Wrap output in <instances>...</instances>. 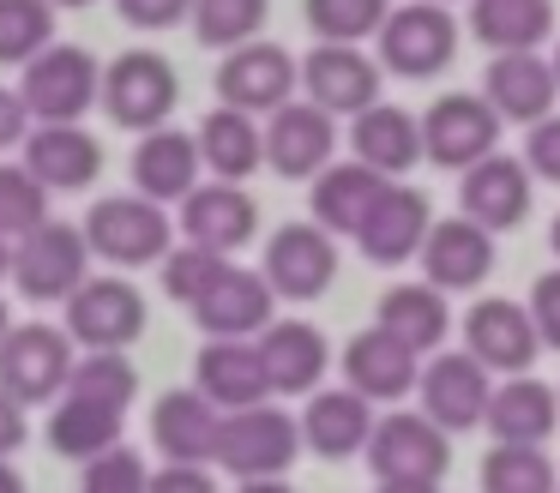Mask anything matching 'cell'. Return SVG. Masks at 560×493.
I'll list each match as a JSON object with an SVG mask.
<instances>
[{"label":"cell","instance_id":"cell-16","mask_svg":"<svg viewBox=\"0 0 560 493\" xmlns=\"http://www.w3.org/2000/svg\"><path fill=\"white\" fill-rule=\"evenodd\" d=\"M19 163L49 192H85L103 175V144L85 132V120H31Z\"/></svg>","mask_w":560,"mask_h":493},{"label":"cell","instance_id":"cell-3","mask_svg":"<svg viewBox=\"0 0 560 493\" xmlns=\"http://www.w3.org/2000/svg\"><path fill=\"white\" fill-rule=\"evenodd\" d=\"M85 240H91V259L115 265V271H139V265H158L175 240V216L163 211L158 199L145 192H109L85 211Z\"/></svg>","mask_w":560,"mask_h":493},{"label":"cell","instance_id":"cell-42","mask_svg":"<svg viewBox=\"0 0 560 493\" xmlns=\"http://www.w3.org/2000/svg\"><path fill=\"white\" fill-rule=\"evenodd\" d=\"M319 43H368L386 24L392 0H302Z\"/></svg>","mask_w":560,"mask_h":493},{"label":"cell","instance_id":"cell-47","mask_svg":"<svg viewBox=\"0 0 560 493\" xmlns=\"http://www.w3.org/2000/svg\"><path fill=\"white\" fill-rule=\"evenodd\" d=\"M530 319H536V337H542V349H560V265L555 271H542L530 283Z\"/></svg>","mask_w":560,"mask_h":493},{"label":"cell","instance_id":"cell-31","mask_svg":"<svg viewBox=\"0 0 560 493\" xmlns=\"http://www.w3.org/2000/svg\"><path fill=\"white\" fill-rule=\"evenodd\" d=\"M386 192V175L380 168H368L362 156H331L326 168L314 175V192H307V204H314V223L319 228H331V235H355L362 228V216H368V204Z\"/></svg>","mask_w":560,"mask_h":493},{"label":"cell","instance_id":"cell-41","mask_svg":"<svg viewBox=\"0 0 560 493\" xmlns=\"http://www.w3.org/2000/svg\"><path fill=\"white\" fill-rule=\"evenodd\" d=\"M55 43V0H0V67H25Z\"/></svg>","mask_w":560,"mask_h":493},{"label":"cell","instance_id":"cell-48","mask_svg":"<svg viewBox=\"0 0 560 493\" xmlns=\"http://www.w3.org/2000/svg\"><path fill=\"white\" fill-rule=\"evenodd\" d=\"M187 7H194V0H115V12H121L133 31H175V24L187 19Z\"/></svg>","mask_w":560,"mask_h":493},{"label":"cell","instance_id":"cell-4","mask_svg":"<svg viewBox=\"0 0 560 493\" xmlns=\"http://www.w3.org/2000/svg\"><path fill=\"white\" fill-rule=\"evenodd\" d=\"M374 60L392 79H434L458 60V19L446 12V0H410L392 7L386 24L374 31Z\"/></svg>","mask_w":560,"mask_h":493},{"label":"cell","instance_id":"cell-23","mask_svg":"<svg viewBox=\"0 0 560 493\" xmlns=\"http://www.w3.org/2000/svg\"><path fill=\"white\" fill-rule=\"evenodd\" d=\"M428 223H434V211H428V192L422 187H404V180H386V192H380L374 204H368L362 228H355V247H362L368 265H410L416 247H422Z\"/></svg>","mask_w":560,"mask_h":493},{"label":"cell","instance_id":"cell-43","mask_svg":"<svg viewBox=\"0 0 560 493\" xmlns=\"http://www.w3.org/2000/svg\"><path fill=\"white\" fill-rule=\"evenodd\" d=\"M49 216V187L31 175L25 163H0V235L19 240Z\"/></svg>","mask_w":560,"mask_h":493},{"label":"cell","instance_id":"cell-44","mask_svg":"<svg viewBox=\"0 0 560 493\" xmlns=\"http://www.w3.org/2000/svg\"><path fill=\"white\" fill-rule=\"evenodd\" d=\"M145 481H151V469H145V457H139L127 439L103 445L97 457L79 463V488L85 493H145Z\"/></svg>","mask_w":560,"mask_h":493},{"label":"cell","instance_id":"cell-21","mask_svg":"<svg viewBox=\"0 0 560 493\" xmlns=\"http://www.w3.org/2000/svg\"><path fill=\"white\" fill-rule=\"evenodd\" d=\"M254 343H259V361H266L271 397H307L314 385H326L331 337L319 331L314 319H295V313H290V319H271Z\"/></svg>","mask_w":560,"mask_h":493},{"label":"cell","instance_id":"cell-18","mask_svg":"<svg viewBox=\"0 0 560 493\" xmlns=\"http://www.w3.org/2000/svg\"><path fill=\"white\" fill-rule=\"evenodd\" d=\"M175 204H182L175 228H182L187 240L218 247V253H242L247 240L259 235V204L242 180H194Z\"/></svg>","mask_w":560,"mask_h":493},{"label":"cell","instance_id":"cell-35","mask_svg":"<svg viewBox=\"0 0 560 493\" xmlns=\"http://www.w3.org/2000/svg\"><path fill=\"white\" fill-rule=\"evenodd\" d=\"M127 439V409H109V403H91V397H73L61 391L49 409V445L55 457H67V463H85V457H97L103 445Z\"/></svg>","mask_w":560,"mask_h":493},{"label":"cell","instance_id":"cell-56","mask_svg":"<svg viewBox=\"0 0 560 493\" xmlns=\"http://www.w3.org/2000/svg\"><path fill=\"white\" fill-rule=\"evenodd\" d=\"M446 7H452V0H446Z\"/></svg>","mask_w":560,"mask_h":493},{"label":"cell","instance_id":"cell-28","mask_svg":"<svg viewBox=\"0 0 560 493\" xmlns=\"http://www.w3.org/2000/svg\"><path fill=\"white\" fill-rule=\"evenodd\" d=\"M350 156H362L368 168H380L386 180H404L422 163V115L398 103H368L350 115Z\"/></svg>","mask_w":560,"mask_h":493},{"label":"cell","instance_id":"cell-15","mask_svg":"<svg viewBox=\"0 0 560 493\" xmlns=\"http://www.w3.org/2000/svg\"><path fill=\"white\" fill-rule=\"evenodd\" d=\"M331 156H338V115H326L319 103L290 96L266 115V163L283 180H314Z\"/></svg>","mask_w":560,"mask_h":493},{"label":"cell","instance_id":"cell-1","mask_svg":"<svg viewBox=\"0 0 560 493\" xmlns=\"http://www.w3.org/2000/svg\"><path fill=\"white\" fill-rule=\"evenodd\" d=\"M368 469H374L380 488L392 493H422V488H440L452 469V433L440 427L434 415L422 409H398L392 403L386 415H374V433L362 445Z\"/></svg>","mask_w":560,"mask_h":493},{"label":"cell","instance_id":"cell-6","mask_svg":"<svg viewBox=\"0 0 560 493\" xmlns=\"http://www.w3.org/2000/svg\"><path fill=\"white\" fill-rule=\"evenodd\" d=\"M97 103L115 127L127 132H151L182 108V79L175 67L158 55V48H127L103 67V84H97Z\"/></svg>","mask_w":560,"mask_h":493},{"label":"cell","instance_id":"cell-39","mask_svg":"<svg viewBox=\"0 0 560 493\" xmlns=\"http://www.w3.org/2000/svg\"><path fill=\"white\" fill-rule=\"evenodd\" d=\"M187 19H194V36L206 48H235V43H247V36L266 31L271 0H194Z\"/></svg>","mask_w":560,"mask_h":493},{"label":"cell","instance_id":"cell-12","mask_svg":"<svg viewBox=\"0 0 560 493\" xmlns=\"http://www.w3.org/2000/svg\"><path fill=\"white\" fill-rule=\"evenodd\" d=\"M295 84H302V60L283 43H266V36H247V43L223 48L218 67V103L247 108V115H271L278 103H290Z\"/></svg>","mask_w":560,"mask_h":493},{"label":"cell","instance_id":"cell-54","mask_svg":"<svg viewBox=\"0 0 560 493\" xmlns=\"http://www.w3.org/2000/svg\"><path fill=\"white\" fill-rule=\"evenodd\" d=\"M548 67H555V79H560V43H555V60H548Z\"/></svg>","mask_w":560,"mask_h":493},{"label":"cell","instance_id":"cell-25","mask_svg":"<svg viewBox=\"0 0 560 493\" xmlns=\"http://www.w3.org/2000/svg\"><path fill=\"white\" fill-rule=\"evenodd\" d=\"M482 96L500 108V120L530 127V120H542L560 103V79L536 48H494V60L482 72Z\"/></svg>","mask_w":560,"mask_h":493},{"label":"cell","instance_id":"cell-37","mask_svg":"<svg viewBox=\"0 0 560 493\" xmlns=\"http://www.w3.org/2000/svg\"><path fill=\"white\" fill-rule=\"evenodd\" d=\"M67 391L91 397V403H109V409H133L139 403V367L127 349H85V355H73Z\"/></svg>","mask_w":560,"mask_h":493},{"label":"cell","instance_id":"cell-20","mask_svg":"<svg viewBox=\"0 0 560 493\" xmlns=\"http://www.w3.org/2000/svg\"><path fill=\"white\" fill-rule=\"evenodd\" d=\"M302 91L326 115H355L380 96V60L362 43H314L302 55Z\"/></svg>","mask_w":560,"mask_h":493},{"label":"cell","instance_id":"cell-51","mask_svg":"<svg viewBox=\"0 0 560 493\" xmlns=\"http://www.w3.org/2000/svg\"><path fill=\"white\" fill-rule=\"evenodd\" d=\"M19 488H25V476H19V469L7 463V457H0V493H19Z\"/></svg>","mask_w":560,"mask_h":493},{"label":"cell","instance_id":"cell-10","mask_svg":"<svg viewBox=\"0 0 560 493\" xmlns=\"http://www.w3.org/2000/svg\"><path fill=\"white\" fill-rule=\"evenodd\" d=\"M61 307H67V331H73L79 349H127V343L145 337V319H151L145 295H139L121 271L115 277L85 271V283H79Z\"/></svg>","mask_w":560,"mask_h":493},{"label":"cell","instance_id":"cell-24","mask_svg":"<svg viewBox=\"0 0 560 493\" xmlns=\"http://www.w3.org/2000/svg\"><path fill=\"white\" fill-rule=\"evenodd\" d=\"M458 204L464 216H476L482 228H494V235H506V228H518L524 216H530V168H524V156H476V163L458 168Z\"/></svg>","mask_w":560,"mask_h":493},{"label":"cell","instance_id":"cell-27","mask_svg":"<svg viewBox=\"0 0 560 493\" xmlns=\"http://www.w3.org/2000/svg\"><path fill=\"white\" fill-rule=\"evenodd\" d=\"M488 439H512V445H548L560 427V391L542 385L536 373H506V379L488 391L482 409Z\"/></svg>","mask_w":560,"mask_h":493},{"label":"cell","instance_id":"cell-29","mask_svg":"<svg viewBox=\"0 0 560 493\" xmlns=\"http://www.w3.org/2000/svg\"><path fill=\"white\" fill-rule=\"evenodd\" d=\"M218 427L223 409L211 403L199 385H182V391H163L151 403V445L163 457H194V463H211L218 457Z\"/></svg>","mask_w":560,"mask_h":493},{"label":"cell","instance_id":"cell-50","mask_svg":"<svg viewBox=\"0 0 560 493\" xmlns=\"http://www.w3.org/2000/svg\"><path fill=\"white\" fill-rule=\"evenodd\" d=\"M31 439V415H25V403H19L7 385H0V457H13L19 445Z\"/></svg>","mask_w":560,"mask_h":493},{"label":"cell","instance_id":"cell-33","mask_svg":"<svg viewBox=\"0 0 560 493\" xmlns=\"http://www.w3.org/2000/svg\"><path fill=\"white\" fill-rule=\"evenodd\" d=\"M199 163L211 168L218 180H247L259 163H266V127H259L247 108L218 103L206 120H199Z\"/></svg>","mask_w":560,"mask_h":493},{"label":"cell","instance_id":"cell-7","mask_svg":"<svg viewBox=\"0 0 560 493\" xmlns=\"http://www.w3.org/2000/svg\"><path fill=\"white\" fill-rule=\"evenodd\" d=\"M73 331L49 319H25V325H7L0 331V385L19 397L25 409L55 403L67 391V373H73Z\"/></svg>","mask_w":560,"mask_h":493},{"label":"cell","instance_id":"cell-19","mask_svg":"<svg viewBox=\"0 0 560 493\" xmlns=\"http://www.w3.org/2000/svg\"><path fill=\"white\" fill-rule=\"evenodd\" d=\"M194 325L206 337H259L278 319V295H271L266 271H247V265H223L211 277V289L194 301Z\"/></svg>","mask_w":560,"mask_h":493},{"label":"cell","instance_id":"cell-45","mask_svg":"<svg viewBox=\"0 0 560 493\" xmlns=\"http://www.w3.org/2000/svg\"><path fill=\"white\" fill-rule=\"evenodd\" d=\"M524 168L548 187H560V108H548L542 120L524 127Z\"/></svg>","mask_w":560,"mask_h":493},{"label":"cell","instance_id":"cell-30","mask_svg":"<svg viewBox=\"0 0 560 493\" xmlns=\"http://www.w3.org/2000/svg\"><path fill=\"white\" fill-rule=\"evenodd\" d=\"M194 385L218 409H242V403L271 397V379H266V361H259L254 337H206V349L194 361Z\"/></svg>","mask_w":560,"mask_h":493},{"label":"cell","instance_id":"cell-22","mask_svg":"<svg viewBox=\"0 0 560 493\" xmlns=\"http://www.w3.org/2000/svg\"><path fill=\"white\" fill-rule=\"evenodd\" d=\"M295 421H302V451L326 457V463H350L374 433V403L355 385H314Z\"/></svg>","mask_w":560,"mask_h":493},{"label":"cell","instance_id":"cell-40","mask_svg":"<svg viewBox=\"0 0 560 493\" xmlns=\"http://www.w3.org/2000/svg\"><path fill=\"white\" fill-rule=\"evenodd\" d=\"M230 265V253H218V247H206V240H170V253L158 259V277H163V295L170 301H182V307H194L199 295L211 289V277Z\"/></svg>","mask_w":560,"mask_h":493},{"label":"cell","instance_id":"cell-11","mask_svg":"<svg viewBox=\"0 0 560 493\" xmlns=\"http://www.w3.org/2000/svg\"><path fill=\"white\" fill-rule=\"evenodd\" d=\"M500 132H506V120H500V108L482 91H446L422 115V163L464 168L476 156L500 151Z\"/></svg>","mask_w":560,"mask_h":493},{"label":"cell","instance_id":"cell-49","mask_svg":"<svg viewBox=\"0 0 560 493\" xmlns=\"http://www.w3.org/2000/svg\"><path fill=\"white\" fill-rule=\"evenodd\" d=\"M25 132H31L25 96H19V84H0V156L19 151V144H25Z\"/></svg>","mask_w":560,"mask_h":493},{"label":"cell","instance_id":"cell-26","mask_svg":"<svg viewBox=\"0 0 560 493\" xmlns=\"http://www.w3.org/2000/svg\"><path fill=\"white\" fill-rule=\"evenodd\" d=\"M416 373H422V355L410 343H398L392 331H380V325H368L343 343V385H355L368 403H386V409L404 403L416 391Z\"/></svg>","mask_w":560,"mask_h":493},{"label":"cell","instance_id":"cell-34","mask_svg":"<svg viewBox=\"0 0 560 493\" xmlns=\"http://www.w3.org/2000/svg\"><path fill=\"white\" fill-rule=\"evenodd\" d=\"M380 331H392L398 343H410L416 355H428V349H440L452 337V307H446V289H434L422 277V283H398L380 295V313H374Z\"/></svg>","mask_w":560,"mask_h":493},{"label":"cell","instance_id":"cell-53","mask_svg":"<svg viewBox=\"0 0 560 493\" xmlns=\"http://www.w3.org/2000/svg\"><path fill=\"white\" fill-rule=\"evenodd\" d=\"M548 247H555V259H560V216L548 223Z\"/></svg>","mask_w":560,"mask_h":493},{"label":"cell","instance_id":"cell-38","mask_svg":"<svg viewBox=\"0 0 560 493\" xmlns=\"http://www.w3.org/2000/svg\"><path fill=\"white\" fill-rule=\"evenodd\" d=\"M482 488L488 493H555L560 488V469L548 463L542 445H512L494 439L482 457Z\"/></svg>","mask_w":560,"mask_h":493},{"label":"cell","instance_id":"cell-13","mask_svg":"<svg viewBox=\"0 0 560 493\" xmlns=\"http://www.w3.org/2000/svg\"><path fill=\"white\" fill-rule=\"evenodd\" d=\"M266 283L278 301H319L331 283H338V235L319 228L314 216L307 223H283L278 235L266 240Z\"/></svg>","mask_w":560,"mask_h":493},{"label":"cell","instance_id":"cell-5","mask_svg":"<svg viewBox=\"0 0 560 493\" xmlns=\"http://www.w3.org/2000/svg\"><path fill=\"white\" fill-rule=\"evenodd\" d=\"M91 271V240L79 223L61 216H43L37 228L13 240V265H7V283L25 301H67Z\"/></svg>","mask_w":560,"mask_h":493},{"label":"cell","instance_id":"cell-36","mask_svg":"<svg viewBox=\"0 0 560 493\" xmlns=\"http://www.w3.org/2000/svg\"><path fill=\"white\" fill-rule=\"evenodd\" d=\"M470 36L482 48H542L555 36V0H470Z\"/></svg>","mask_w":560,"mask_h":493},{"label":"cell","instance_id":"cell-17","mask_svg":"<svg viewBox=\"0 0 560 493\" xmlns=\"http://www.w3.org/2000/svg\"><path fill=\"white\" fill-rule=\"evenodd\" d=\"M464 349L482 361L488 373H530V361L542 355V337L524 301L512 295H488L464 313Z\"/></svg>","mask_w":560,"mask_h":493},{"label":"cell","instance_id":"cell-9","mask_svg":"<svg viewBox=\"0 0 560 493\" xmlns=\"http://www.w3.org/2000/svg\"><path fill=\"white\" fill-rule=\"evenodd\" d=\"M488 391H494V373H488L470 349H428L410 397L422 403V415H434L446 433H470V427H482Z\"/></svg>","mask_w":560,"mask_h":493},{"label":"cell","instance_id":"cell-8","mask_svg":"<svg viewBox=\"0 0 560 493\" xmlns=\"http://www.w3.org/2000/svg\"><path fill=\"white\" fill-rule=\"evenodd\" d=\"M97 84L103 67L79 43H43L19 67V96H25L31 120H85L97 108Z\"/></svg>","mask_w":560,"mask_h":493},{"label":"cell","instance_id":"cell-32","mask_svg":"<svg viewBox=\"0 0 560 493\" xmlns=\"http://www.w3.org/2000/svg\"><path fill=\"white\" fill-rule=\"evenodd\" d=\"M199 139L194 132H182V127H151V132H139V151H133V187L145 192V199H158V204H175L187 187L199 180Z\"/></svg>","mask_w":560,"mask_h":493},{"label":"cell","instance_id":"cell-55","mask_svg":"<svg viewBox=\"0 0 560 493\" xmlns=\"http://www.w3.org/2000/svg\"><path fill=\"white\" fill-rule=\"evenodd\" d=\"M55 7H91V0H55Z\"/></svg>","mask_w":560,"mask_h":493},{"label":"cell","instance_id":"cell-46","mask_svg":"<svg viewBox=\"0 0 560 493\" xmlns=\"http://www.w3.org/2000/svg\"><path fill=\"white\" fill-rule=\"evenodd\" d=\"M218 488V463H194V457H163V469H151L145 493H211Z\"/></svg>","mask_w":560,"mask_h":493},{"label":"cell","instance_id":"cell-14","mask_svg":"<svg viewBox=\"0 0 560 493\" xmlns=\"http://www.w3.org/2000/svg\"><path fill=\"white\" fill-rule=\"evenodd\" d=\"M422 259V277L446 295H464V289H482L494 277V228H482L476 216H434L416 247Z\"/></svg>","mask_w":560,"mask_h":493},{"label":"cell","instance_id":"cell-2","mask_svg":"<svg viewBox=\"0 0 560 493\" xmlns=\"http://www.w3.org/2000/svg\"><path fill=\"white\" fill-rule=\"evenodd\" d=\"M302 457V421L290 409H278L271 397L242 409H223V427H218V476L235 481H278L295 469Z\"/></svg>","mask_w":560,"mask_h":493},{"label":"cell","instance_id":"cell-52","mask_svg":"<svg viewBox=\"0 0 560 493\" xmlns=\"http://www.w3.org/2000/svg\"><path fill=\"white\" fill-rule=\"evenodd\" d=\"M7 265H13V240L0 235V283H7Z\"/></svg>","mask_w":560,"mask_h":493}]
</instances>
